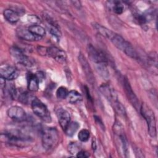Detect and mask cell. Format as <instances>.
I'll return each mask as SVG.
<instances>
[{
    "label": "cell",
    "mask_w": 158,
    "mask_h": 158,
    "mask_svg": "<svg viewBox=\"0 0 158 158\" xmlns=\"http://www.w3.org/2000/svg\"><path fill=\"white\" fill-rule=\"evenodd\" d=\"M109 40L111 41V42L117 49L123 51L129 57L135 59L138 58V55L131 44L120 35L114 33Z\"/></svg>",
    "instance_id": "obj_1"
},
{
    "label": "cell",
    "mask_w": 158,
    "mask_h": 158,
    "mask_svg": "<svg viewBox=\"0 0 158 158\" xmlns=\"http://www.w3.org/2000/svg\"><path fill=\"white\" fill-rule=\"evenodd\" d=\"M139 110L147 123L149 135L151 137H155L157 133L156 120L153 110L145 103H143L140 106Z\"/></svg>",
    "instance_id": "obj_2"
},
{
    "label": "cell",
    "mask_w": 158,
    "mask_h": 158,
    "mask_svg": "<svg viewBox=\"0 0 158 158\" xmlns=\"http://www.w3.org/2000/svg\"><path fill=\"white\" fill-rule=\"evenodd\" d=\"M42 145L46 150L53 149L57 144L59 135L56 128L48 127L44 128L42 134Z\"/></svg>",
    "instance_id": "obj_3"
},
{
    "label": "cell",
    "mask_w": 158,
    "mask_h": 158,
    "mask_svg": "<svg viewBox=\"0 0 158 158\" xmlns=\"http://www.w3.org/2000/svg\"><path fill=\"white\" fill-rule=\"evenodd\" d=\"M31 106L33 113L36 116L46 122H50L51 121L50 112L46 106L43 102L34 98L31 102Z\"/></svg>",
    "instance_id": "obj_4"
},
{
    "label": "cell",
    "mask_w": 158,
    "mask_h": 158,
    "mask_svg": "<svg viewBox=\"0 0 158 158\" xmlns=\"http://www.w3.org/2000/svg\"><path fill=\"white\" fill-rule=\"evenodd\" d=\"M87 52L89 58L93 62L98 64H107L108 60L106 54L101 50L96 48L92 44H89L87 46Z\"/></svg>",
    "instance_id": "obj_5"
},
{
    "label": "cell",
    "mask_w": 158,
    "mask_h": 158,
    "mask_svg": "<svg viewBox=\"0 0 158 158\" xmlns=\"http://www.w3.org/2000/svg\"><path fill=\"white\" fill-rule=\"evenodd\" d=\"M9 52L12 57L19 64L28 67H30L33 65L32 60L28 56L25 54L20 48L17 46H13L10 48Z\"/></svg>",
    "instance_id": "obj_6"
},
{
    "label": "cell",
    "mask_w": 158,
    "mask_h": 158,
    "mask_svg": "<svg viewBox=\"0 0 158 158\" xmlns=\"http://www.w3.org/2000/svg\"><path fill=\"white\" fill-rule=\"evenodd\" d=\"M1 141L6 143L14 145H20L27 141V138L22 136L21 135H17L12 133H1Z\"/></svg>",
    "instance_id": "obj_7"
},
{
    "label": "cell",
    "mask_w": 158,
    "mask_h": 158,
    "mask_svg": "<svg viewBox=\"0 0 158 158\" xmlns=\"http://www.w3.org/2000/svg\"><path fill=\"white\" fill-rule=\"evenodd\" d=\"M78 60L80 63L83 71L88 81L92 85L94 84V76L93 70L85 56L82 53H80L78 56Z\"/></svg>",
    "instance_id": "obj_8"
},
{
    "label": "cell",
    "mask_w": 158,
    "mask_h": 158,
    "mask_svg": "<svg viewBox=\"0 0 158 158\" xmlns=\"http://www.w3.org/2000/svg\"><path fill=\"white\" fill-rule=\"evenodd\" d=\"M8 117L17 122L24 121L27 118V114L23 109L18 106L10 107L7 110Z\"/></svg>",
    "instance_id": "obj_9"
},
{
    "label": "cell",
    "mask_w": 158,
    "mask_h": 158,
    "mask_svg": "<svg viewBox=\"0 0 158 158\" xmlns=\"http://www.w3.org/2000/svg\"><path fill=\"white\" fill-rule=\"evenodd\" d=\"M123 86H124V89H125L127 97L128 98V100L130 101L131 105L135 107V109L137 110L138 109L139 110L140 105H139L138 98H137L134 91H133L131 87V85L127 78H125L123 79Z\"/></svg>",
    "instance_id": "obj_10"
},
{
    "label": "cell",
    "mask_w": 158,
    "mask_h": 158,
    "mask_svg": "<svg viewBox=\"0 0 158 158\" xmlns=\"http://www.w3.org/2000/svg\"><path fill=\"white\" fill-rule=\"evenodd\" d=\"M46 56L52 57L54 60L60 64H64L67 60V55L65 52L56 47L47 48Z\"/></svg>",
    "instance_id": "obj_11"
},
{
    "label": "cell",
    "mask_w": 158,
    "mask_h": 158,
    "mask_svg": "<svg viewBox=\"0 0 158 158\" xmlns=\"http://www.w3.org/2000/svg\"><path fill=\"white\" fill-rule=\"evenodd\" d=\"M99 90L102 94L113 105L116 102L118 101L117 94L114 89L107 84H102L99 87Z\"/></svg>",
    "instance_id": "obj_12"
},
{
    "label": "cell",
    "mask_w": 158,
    "mask_h": 158,
    "mask_svg": "<svg viewBox=\"0 0 158 158\" xmlns=\"http://www.w3.org/2000/svg\"><path fill=\"white\" fill-rule=\"evenodd\" d=\"M56 115L58 119V122L64 131L68 124L70 122V115L69 112L64 108L59 107L56 110Z\"/></svg>",
    "instance_id": "obj_13"
},
{
    "label": "cell",
    "mask_w": 158,
    "mask_h": 158,
    "mask_svg": "<svg viewBox=\"0 0 158 158\" xmlns=\"http://www.w3.org/2000/svg\"><path fill=\"white\" fill-rule=\"evenodd\" d=\"M1 77L7 80H13L17 78L19 72L16 68L11 65H6L2 67L0 69Z\"/></svg>",
    "instance_id": "obj_14"
},
{
    "label": "cell",
    "mask_w": 158,
    "mask_h": 158,
    "mask_svg": "<svg viewBox=\"0 0 158 158\" xmlns=\"http://www.w3.org/2000/svg\"><path fill=\"white\" fill-rule=\"evenodd\" d=\"M16 33L19 36V38H20V39L27 40V41H38L42 38L32 34L28 30V29H25L23 28H19L17 29Z\"/></svg>",
    "instance_id": "obj_15"
},
{
    "label": "cell",
    "mask_w": 158,
    "mask_h": 158,
    "mask_svg": "<svg viewBox=\"0 0 158 158\" xmlns=\"http://www.w3.org/2000/svg\"><path fill=\"white\" fill-rule=\"evenodd\" d=\"M40 80L36 73L31 72L27 74V87L30 91H36L39 88Z\"/></svg>",
    "instance_id": "obj_16"
},
{
    "label": "cell",
    "mask_w": 158,
    "mask_h": 158,
    "mask_svg": "<svg viewBox=\"0 0 158 158\" xmlns=\"http://www.w3.org/2000/svg\"><path fill=\"white\" fill-rule=\"evenodd\" d=\"M92 26L93 27V28L102 36L107 38V39L110 40L111 38V37L112 36V35L114 34L115 32L109 30L108 28H107L106 27L101 25L99 23H96V22H93L92 23Z\"/></svg>",
    "instance_id": "obj_17"
},
{
    "label": "cell",
    "mask_w": 158,
    "mask_h": 158,
    "mask_svg": "<svg viewBox=\"0 0 158 158\" xmlns=\"http://www.w3.org/2000/svg\"><path fill=\"white\" fill-rule=\"evenodd\" d=\"M5 19L10 23H15L19 20V14L12 9H6L3 12Z\"/></svg>",
    "instance_id": "obj_18"
},
{
    "label": "cell",
    "mask_w": 158,
    "mask_h": 158,
    "mask_svg": "<svg viewBox=\"0 0 158 158\" xmlns=\"http://www.w3.org/2000/svg\"><path fill=\"white\" fill-rule=\"evenodd\" d=\"M109 8L117 14H121L124 10V6L122 2L118 1H112L107 2Z\"/></svg>",
    "instance_id": "obj_19"
},
{
    "label": "cell",
    "mask_w": 158,
    "mask_h": 158,
    "mask_svg": "<svg viewBox=\"0 0 158 158\" xmlns=\"http://www.w3.org/2000/svg\"><path fill=\"white\" fill-rule=\"evenodd\" d=\"M79 127H80V125L78 122H70V123L68 124V125L64 130V131L68 136L71 137L75 135V133L77 132Z\"/></svg>",
    "instance_id": "obj_20"
},
{
    "label": "cell",
    "mask_w": 158,
    "mask_h": 158,
    "mask_svg": "<svg viewBox=\"0 0 158 158\" xmlns=\"http://www.w3.org/2000/svg\"><path fill=\"white\" fill-rule=\"evenodd\" d=\"M28 29L32 34L40 38H43V36H44L46 33L44 28L39 25H30L28 28Z\"/></svg>",
    "instance_id": "obj_21"
},
{
    "label": "cell",
    "mask_w": 158,
    "mask_h": 158,
    "mask_svg": "<svg viewBox=\"0 0 158 158\" xmlns=\"http://www.w3.org/2000/svg\"><path fill=\"white\" fill-rule=\"evenodd\" d=\"M67 98L68 99L69 102L71 104H75L81 101L83 99L81 94L76 90H71L69 91Z\"/></svg>",
    "instance_id": "obj_22"
},
{
    "label": "cell",
    "mask_w": 158,
    "mask_h": 158,
    "mask_svg": "<svg viewBox=\"0 0 158 158\" xmlns=\"http://www.w3.org/2000/svg\"><path fill=\"white\" fill-rule=\"evenodd\" d=\"M96 70L99 75L102 78L107 80L109 78V72L106 64H98L96 67Z\"/></svg>",
    "instance_id": "obj_23"
},
{
    "label": "cell",
    "mask_w": 158,
    "mask_h": 158,
    "mask_svg": "<svg viewBox=\"0 0 158 158\" xmlns=\"http://www.w3.org/2000/svg\"><path fill=\"white\" fill-rule=\"evenodd\" d=\"M46 27H47L48 31H49V33L53 36H54L57 40L60 39L62 34H61V32L57 25H51V24L47 23Z\"/></svg>",
    "instance_id": "obj_24"
},
{
    "label": "cell",
    "mask_w": 158,
    "mask_h": 158,
    "mask_svg": "<svg viewBox=\"0 0 158 158\" xmlns=\"http://www.w3.org/2000/svg\"><path fill=\"white\" fill-rule=\"evenodd\" d=\"M89 136H90V133H89V130H88L86 129L81 130L78 134V139L81 142L87 141L88 140Z\"/></svg>",
    "instance_id": "obj_25"
},
{
    "label": "cell",
    "mask_w": 158,
    "mask_h": 158,
    "mask_svg": "<svg viewBox=\"0 0 158 158\" xmlns=\"http://www.w3.org/2000/svg\"><path fill=\"white\" fill-rule=\"evenodd\" d=\"M69 94V91L64 86L59 87L56 91V96L57 98L64 99L67 98Z\"/></svg>",
    "instance_id": "obj_26"
},
{
    "label": "cell",
    "mask_w": 158,
    "mask_h": 158,
    "mask_svg": "<svg viewBox=\"0 0 158 158\" xmlns=\"http://www.w3.org/2000/svg\"><path fill=\"white\" fill-rule=\"evenodd\" d=\"M68 150L72 154H77L80 151V147L77 143H71L68 146Z\"/></svg>",
    "instance_id": "obj_27"
},
{
    "label": "cell",
    "mask_w": 158,
    "mask_h": 158,
    "mask_svg": "<svg viewBox=\"0 0 158 158\" xmlns=\"http://www.w3.org/2000/svg\"><path fill=\"white\" fill-rule=\"evenodd\" d=\"M30 96L28 94V93L27 92H23L20 94L19 96V100L20 102L23 104H28L30 101Z\"/></svg>",
    "instance_id": "obj_28"
},
{
    "label": "cell",
    "mask_w": 158,
    "mask_h": 158,
    "mask_svg": "<svg viewBox=\"0 0 158 158\" xmlns=\"http://www.w3.org/2000/svg\"><path fill=\"white\" fill-rule=\"evenodd\" d=\"M76 156L77 157H83V158H86L90 156V154L88 152L84 151V150H80L78 151V152L76 154Z\"/></svg>",
    "instance_id": "obj_29"
},
{
    "label": "cell",
    "mask_w": 158,
    "mask_h": 158,
    "mask_svg": "<svg viewBox=\"0 0 158 158\" xmlns=\"http://www.w3.org/2000/svg\"><path fill=\"white\" fill-rule=\"evenodd\" d=\"M28 20L33 23H35V25H37V23H38L39 22H40V20L39 19V18L35 15H30L28 16Z\"/></svg>",
    "instance_id": "obj_30"
},
{
    "label": "cell",
    "mask_w": 158,
    "mask_h": 158,
    "mask_svg": "<svg viewBox=\"0 0 158 158\" xmlns=\"http://www.w3.org/2000/svg\"><path fill=\"white\" fill-rule=\"evenodd\" d=\"M94 118L96 122L97 123H98V124H99V126L102 128V129L104 130V124H103V123H102L101 119L98 116H96V115L94 116Z\"/></svg>",
    "instance_id": "obj_31"
},
{
    "label": "cell",
    "mask_w": 158,
    "mask_h": 158,
    "mask_svg": "<svg viewBox=\"0 0 158 158\" xmlns=\"http://www.w3.org/2000/svg\"><path fill=\"white\" fill-rule=\"evenodd\" d=\"M136 148V151L135 150V154L136 155V157H144V155L143 154V152H141V151L138 148Z\"/></svg>",
    "instance_id": "obj_32"
},
{
    "label": "cell",
    "mask_w": 158,
    "mask_h": 158,
    "mask_svg": "<svg viewBox=\"0 0 158 158\" xmlns=\"http://www.w3.org/2000/svg\"><path fill=\"white\" fill-rule=\"evenodd\" d=\"M71 2L73 4V5L75 7H77V8H80V7H81V2H80V1H71Z\"/></svg>",
    "instance_id": "obj_33"
},
{
    "label": "cell",
    "mask_w": 158,
    "mask_h": 158,
    "mask_svg": "<svg viewBox=\"0 0 158 158\" xmlns=\"http://www.w3.org/2000/svg\"><path fill=\"white\" fill-rule=\"evenodd\" d=\"M92 148H93V150H95L96 148V144L95 139H93V141H92Z\"/></svg>",
    "instance_id": "obj_34"
}]
</instances>
